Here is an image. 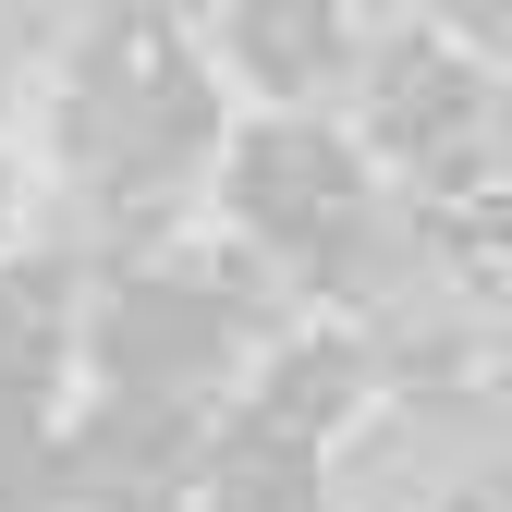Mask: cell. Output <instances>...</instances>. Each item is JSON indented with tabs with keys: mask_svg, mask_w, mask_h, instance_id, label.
Here are the masks:
<instances>
[{
	"mask_svg": "<svg viewBox=\"0 0 512 512\" xmlns=\"http://www.w3.org/2000/svg\"><path fill=\"white\" fill-rule=\"evenodd\" d=\"M220 196H232V220H244L256 244L317 256V244L366 208V171H354V147L330 135V122L269 110V122H244V135L220 147Z\"/></svg>",
	"mask_w": 512,
	"mask_h": 512,
	"instance_id": "cell-1",
	"label": "cell"
},
{
	"mask_svg": "<svg viewBox=\"0 0 512 512\" xmlns=\"http://www.w3.org/2000/svg\"><path fill=\"white\" fill-rule=\"evenodd\" d=\"M0 208H13V183H0Z\"/></svg>",
	"mask_w": 512,
	"mask_h": 512,
	"instance_id": "cell-5",
	"label": "cell"
},
{
	"mask_svg": "<svg viewBox=\"0 0 512 512\" xmlns=\"http://www.w3.org/2000/svg\"><path fill=\"white\" fill-rule=\"evenodd\" d=\"M354 391H366V354H354V342H281V366H269V391H256L244 427H269V439H293V452H305L317 427L354 415Z\"/></svg>",
	"mask_w": 512,
	"mask_h": 512,
	"instance_id": "cell-4",
	"label": "cell"
},
{
	"mask_svg": "<svg viewBox=\"0 0 512 512\" xmlns=\"http://www.w3.org/2000/svg\"><path fill=\"white\" fill-rule=\"evenodd\" d=\"M98 354L110 378L135 403H183V391H208L220 354H232V305L208 281H122L110 317H98Z\"/></svg>",
	"mask_w": 512,
	"mask_h": 512,
	"instance_id": "cell-2",
	"label": "cell"
},
{
	"mask_svg": "<svg viewBox=\"0 0 512 512\" xmlns=\"http://www.w3.org/2000/svg\"><path fill=\"white\" fill-rule=\"evenodd\" d=\"M220 49H232V74L269 86V98H317V86L354 61V37H342L330 13H305V0H281V13H232Z\"/></svg>",
	"mask_w": 512,
	"mask_h": 512,
	"instance_id": "cell-3",
	"label": "cell"
}]
</instances>
